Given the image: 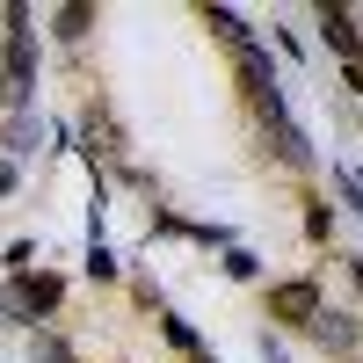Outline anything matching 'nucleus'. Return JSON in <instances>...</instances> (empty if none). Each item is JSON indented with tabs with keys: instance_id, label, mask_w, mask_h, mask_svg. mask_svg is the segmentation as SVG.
Wrapping results in <instances>:
<instances>
[{
	"instance_id": "1",
	"label": "nucleus",
	"mask_w": 363,
	"mask_h": 363,
	"mask_svg": "<svg viewBox=\"0 0 363 363\" xmlns=\"http://www.w3.org/2000/svg\"><path fill=\"white\" fill-rule=\"evenodd\" d=\"M51 306H58V277H15L8 313H51Z\"/></svg>"
}]
</instances>
